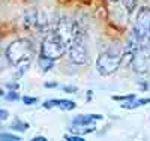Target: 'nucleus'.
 Returning <instances> with one entry per match:
<instances>
[{
	"label": "nucleus",
	"mask_w": 150,
	"mask_h": 141,
	"mask_svg": "<svg viewBox=\"0 0 150 141\" xmlns=\"http://www.w3.org/2000/svg\"><path fill=\"white\" fill-rule=\"evenodd\" d=\"M5 56L6 60L17 69V75L21 77L32 65V60L35 57V47L32 41L26 38H20L6 47Z\"/></svg>",
	"instance_id": "obj_1"
},
{
	"label": "nucleus",
	"mask_w": 150,
	"mask_h": 141,
	"mask_svg": "<svg viewBox=\"0 0 150 141\" xmlns=\"http://www.w3.org/2000/svg\"><path fill=\"white\" fill-rule=\"evenodd\" d=\"M123 54L125 50L119 45L112 44L111 47L105 48L96 57V71L104 77L114 74L120 68V65H123Z\"/></svg>",
	"instance_id": "obj_2"
},
{
	"label": "nucleus",
	"mask_w": 150,
	"mask_h": 141,
	"mask_svg": "<svg viewBox=\"0 0 150 141\" xmlns=\"http://www.w3.org/2000/svg\"><path fill=\"white\" fill-rule=\"evenodd\" d=\"M131 32L138 38L143 45H147V42L150 41V8L149 6H143L138 9Z\"/></svg>",
	"instance_id": "obj_3"
},
{
	"label": "nucleus",
	"mask_w": 150,
	"mask_h": 141,
	"mask_svg": "<svg viewBox=\"0 0 150 141\" xmlns=\"http://www.w3.org/2000/svg\"><path fill=\"white\" fill-rule=\"evenodd\" d=\"M65 53H68V45L51 30L44 38V41L41 44V54L57 60L60 57H63Z\"/></svg>",
	"instance_id": "obj_4"
},
{
	"label": "nucleus",
	"mask_w": 150,
	"mask_h": 141,
	"mask_svg": "<svg viewBox=\"0 0 150 141\" xmlns=\"http://www.w3.org/2000/svg\"><path fill=\"white\" fill-rule=\"evenodd\" d=\"M87 45H86V38L81 30L75 35L72 42L68 47V59L74 63V65H84L87 62Z\"/></svg>",
	"instance_id": "obj_5"
},
{
	"label": "nucleus",
	"mask_w": 150,
	"mask_h": 141,
	"mask_svg": "<svg viewBox=\"0 0 150 141\" xmlns=\"http://www.w3.org/2000/svg\"><path fill=\"white\" fill-rule=\"evenodd\" d=\"M78 24L75 23L72 18L69 17H63V18H60L56 24V27L53 29V32L60 38L62 41H63L68 47L69 44L72 42V39L75 38V35L78 33Z\"/></svg>",
	"instance_id": "obj_6"
},
{
	"label": "nucleus",
	"mask_w": 150,
	"mask_h": 141,
	"mask_svg": "<svg viewBox=\"0 0 150 141\" xmlns=\"http://www.w3.org/2000/svg\"><path fill=\"white\" fill-rule=\"evenodd\" d=\"M150 68V51L147 45L141 47L132 60V69L138 74H146Z\"/></svg>",
	"instance_id": "obj_7"
},
{
	"label": "nucleus",
	"mask_w": 150,
	"mask_h": 141,
	"mask_svg": "<svg viewBox=\"0 0 150 141\" xmlns=\"http://www.w3.org/2000/svg\"><path fill=\"white\" fill-rule=\"evenodd\" d=\"M102 119V114H78L77 117L72 119V125H95Z\"/></svg>",
	"instance_id": "obj_8"
},
{
	"label": "nucleus",
	"mask_w": 150,
	"mask_h": 141,
	"mask_svg": "<svg viewBox=\"0 0 150 141\" xmlns=\"http://www.w3.org/2000/svg\"><path fill=\"white\" fill-rule=\"evenodd\" d=\"M54 59L48 57V56H44V54H39V57H38V66H39V69L45 74L48 71H51L54 68Z\"/></svg>",
	"instance_id": "obj_9"
},
{
	"label": "nucleus",
	"mask_w": 150,
	"mask_h": 141,
	"mask_svg": "<svg viewBox=\"0 0 150 141\" xmlns=\"http://www.w3.org/2000/svg\"><path fill=\"white\" fill-rule=\"evenodd\" d=\"M150 104V98H140V99H132V101H128V102H125V104H122L120 107L123 110H135V108H138V107H144Z\"/></svg>",
	"instance_id": "obj_10"
},
{
	"label": "nucleus",
	"mask_w": 150,
	"mask_h": 141,
	"mask_svg": "<svg viewBox=\"0 0 150 141\" xmlns=\"http://www.w3.org/2000/svg\"><path fill=\"white\" fill-rule=\"evenodd\" d=\"M96 131L95 125H72V134H78V135H86Z\"/></svg>",
	"instance_id": "obj_11"
},
{
	"label": "nucleus",
	"mask_w": 150,
	"mask_h": 141,
	"mask_svg": "<svg viewBox=\"0 0 150 141\" xmlns=\"http://www.w3.org/2000/svg\"><path fill=\"white\" fill-rule=\"evenodd\" d=\"M11 129L12 131H18V132H26L29 129V123L27 122H23L21 119H15L14 122L11 123Z\"/></svg>",
	"instance_id": "obj_12"
},
{
	"label": "nucleus",
	"mask_w": 150,
	"mask_h": 141,
	"mask_svg": "<svg viewBox=\"0 0 150 141\" xmlns=\"http://www.w3.org/2000/svg\"><path fill=\"white\" fill-rule=\"evenodd\" d=\"M75 107H77V104H75L74 101L71 99H60V104H59V108L63 110V111H72Z\"/></svg>",
	"instance_id": "obj_13"
},
{
	"label": "nucleus",
	"mask_w": 150,
	"mask_h": 141,
	"mask_svg": "<svg viewBox=\"0 0 150 141\" xmlns=\"http://www.w3.org/2000/svg\"><path fill=\"white\" fill-rule=\"evenodd\" d=\"M120 2H122L125 11H126L128 14L134 12V9H135V6H137V2H135V0H120Z\"/></svg>",
	"instance_id": "obj_14"
},
{
	"label": "nucleus",
	"mask_w": 150,
	"mask_h": 141,
	"mask_svg": "<svg viewBox=\"0 0 150 141\" xmlns=\"http://www.w3.org/2000/svg\"><path fill=\"white\" fill-rule=\"evenodd\" d=\"M5 99H6V101H9V102H17V101L20 99L18 90H9V92H6Z\"/></svg>",
	"instance_id": "obj_15"
},
{
	"label": "nucleus",
	"mask_w": 150,
	"mask_h": 141,
	"mask_svg": "<svg viewBox=\"0 0 150 141\" xmlns=\"http://www.w3.org/2000/svg\"><path fill=\"white\" fill-rule=\"evenodd\" d=\"M59 104H60V99H48V101H45L44 104H42V107H44V108H47V110L54 108V107H57V108H59Z\"/></svg>",
	"instance_id": "obj_16"
},
{
	"label": "nucleus",
	"mask_w": 150,
	"mask_h": 141,
	"mask_svg": "<svg viewBox=\"0 0 150 141\" xmlns=\"http://www.w3.org/2000/svg\"><path fill=\"white\" fill-rule=\"evenodd\" d=\"M2 140H3V141H20L21 138H20L18 135L9 134V132H2Z\"/></svg>",
	"instance_id": "obj_17"
},
{
	"label": "nucleus",
	"mask_w": 150,
	"mask_h": 141,
	"mask_svg": "<svg viewBox=\"0 0 150 141\" xmlns=\"http://www.w3.org/2000/svg\"><path fill=\"white\" fill-rule=\"evenodd\" d=\"M21 101H23L26 105H35L36 102H38V98H35V96H23Z\"/></svg>",
	"instance_id": "obj_18"
},
{
	"label": "nucleus",
	"mask_w": 150,
	"mask_h": 141,
	"mask_svg": "<svg viewBox=\"0 0 150 141\" xmlns=\"http://www.w3.org/2000/svg\"><path fill=\"white\" fill-rule=\"evenodd\" d=\"M112 101H123V102H128L135 99V95H125V96H111Z\"/></svg>",
	"instance_id": "obj_19"
},
{
	"label": "nucleus",
	"mask_w": 150,
	"mask_h": 141,
	"mask_svg": "<svg viewBox=\"0 0 150 141\" xmlns=\"http://www.w3.org/2000/svg\"><path fill=\"white\" fill-rule=\"evenodd\" d=\"M65 140H68V141H86L84 140V135H78V134L65 135Z\"/></svg>",
	"instance_id": "obj_20"
},
{
	"label": "nucleus",
	"mask_w": 150,
	"mask_h": 141,
	"mask_svg": "<svg viewBox=\"0 0 150 141\" xmlns=\"http://www.w3.org/2000/svg\"><path fill=\"white\" fill-rule=\"evenodd\" d=\"M63 92H66V93H75V92H78V89H77V86H65L63 87Z\"/></svg>",
	"instance_id": "obj_21"
},
{
	"label": "nucleus",
	"mask_w": 150,
	"mask_h": 141,
	"mask_svg": "<svg viewBox=\"0 0 150 141\" xmlns=\"http://www.w3.org/2000/svg\"><path fill=\"white\" fill-rule=\"evenodd\" d=\"M6 89H9V90H18L20 84L18 83H6Z\"/></svg>",
	"instance_id": "obj_22"
},
{
	"label": "nucleus",
	"mask_w": 150,
	"mask_h": 141,
	"mask_svg": "<svg viewBox=\"0 0 150 141\" xmlns=\"http://www.w3.org/2000/svg\"><path fill=\"white\" fill-rule=\"evenodd\" d=\"M0 114H2V116H0V119H2V120H6V119L9 117V113H8L6 110H3V108L0 110Z\"/></svg>",
	"instance_id": "obj_23"
},
{
	"label": "nucleus",
	"mask_w": 150,
	"mask_h": 141,
	"mask_svg": "<svg viewBox=\"0 0 150 141\" xmlns=\"http://www.w3.org/2000/svg\"><path fill=\"white\" fill-rule=\"evenodd\" d=\"M44 86H45V87H47V89H54V87H57V86H59V84H57V83H56V81H54V83H45V84H44Z\"/></svg>",
	"instance_id": "obj_24"
},
{
	"label": "nucleus",
	"mask_w": 150,
	"mask_h": 141,
	"mask_svg": "<svg viewBox=\"0 0 150 141\" xmlns=\"http://www.w3.org/2000/svg\"><path fill=\"white\" fill-rule=\"evenodd\" d=\"M33 141H47V138L44 135H36V137H33Z\"/></svg>",
	"instance_id": "obj_25"
}]
</instances>
